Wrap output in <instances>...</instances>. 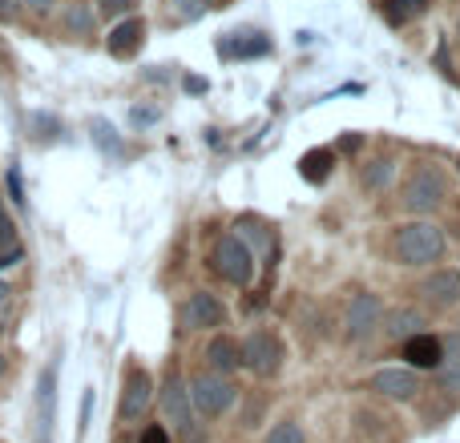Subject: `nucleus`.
<instances>
[{
  "instance_id": "f257e3e1",
  "label": "nucleus",
  "mask_w": 460,
  "mask_h": 443,
  "mask_svg": "<svg viewBox=\"0 0 460 443\" xmlns=\"http://www.w3.org/2000/svg\"><path fill=\"white\" fill-rule=\"evenodd\" d=\"M445 230L429 218H416V222H404L392 238V250H396V262L400 266H432V262L445 258Z\"/></svg>"
},
{
  "instance_id": "f03ea898",
  "label": "nucleus",
  "mask_w": 460,
  "mask_h": 443,
  "mask_svg": "<svg viewBox=\"0 0 460 443\" xmlns=\"http://www.w3.org/2000/svg\"><path fill=\"white\" fill-rule=\"evenodd\" d=\"M158 407H162V420H166L170 428H174L186 443L199 439V423H194L190 387H186V379H182V371H178V367H170L166 379H162V387H158Z\"/></svg>"
},
{
  "instance_id": "7ed1b4c3",
  "label": "nucleus",
  "mask_w": 460,
  "mask_h": 443,
  "mask_svg": "<svg viewBox=\"0 0 460 443\" xmlns=\"http://www.w3.org/2000/svg\"><path fill=\"white\" fill-rule=\"evenodd\" d=\"M400 198H404V206L412 210V214H420V218L424 214H437V210L448 202V178H445V169L420 161V166L408 174Z\"/></svg>"
},
{
  "instance_id": "20e7f679",
  "label": "nucleus",
  "mask_w": 460,
  "mask_h": 443,
  "mask_svg": "<svg viewBox=\"0 0 460 443\" xmlns=\"http://www.w3.org/2000/svg\"><path fill=\"white\" fill-rule=\"evenodd\" d=\"M186 387H190L194 415H202V420H218V415H226L238 399V387L230 383V375H218V371H210V367L199 371V375H190Z\"/></svg>"
},
{
  "instance_id": "39448f33",
  "label": "nucleus",
  "mask_w": 460,
  "mask_h": 443,
  "mask_svg": "<svg viewBox=\"0 0 460 443\" xmlns=\"http://www.w3.org/2000/svg\"><path fill=\"white\" fill-rule=\"evenodd\" d=\"M210 266L215 274L230 286H251L254 282V254L251 246L243 242V234H223L210 250Z\"/></svg>"
},
{
  "instance_id": "423d86ee",
  "label": "nucleus",
  "mask_w": 460,
  "mask_h": 443,
  "mask_svg": "<svg viewBox=\"0 0 460 443\" xmlns=\"http://www.w3.org/2000/svg\"><path fill=\"white\" fill-rule=\"evenodd\" d=\"M238 347H243V367L254 371L259 379H270V375L283 367V343L270 331H251Z\"/></svg>"
},
{
  "instance_id": "0eeeda50",
  "label": "nucleus",
  "mask_w": 460,
  "mask_h": 443,
  "mask_svg": "<svg viewBox=\"0 0 460 443\" xmlns=\"http://www.w3.org/2000/svg\"><path fill=\"white\" fill-rule=\"evenodd\" d=\"M380 318H384V302H380V294H372V291H359L356 299L348 302V318H343V326H348V343H364L367 334L380 326Z\"/></svg>"
},
{
  "instance_id": "6e6552de",
  "label": "nucleus",
  "mask_w": 460,
  "mask_h": 443,
  "mask_svg": "<svg viewBox=\"0 0 460 443\" xmlns=\"http://www.w3.org/2000/svg\"><path fill=\"white\" fill-rule=\"evenodd\" d=\"M416 294H420V302L432 310L460 307V270H432L429 278L416 282Z\"/></svg>"
},
{
  "instance_id": "1a4fd4ad",
  "label": "nucleus",
  "mask_w": 460,
  "mask_h": 443,
  "mask_svg": "<svg viewBox=\"0 0 460 443\" xmlns=\"http://www.w3.org/2000/svg\"><path fill=\"white\" fill-rule=\"evenodd\" d=\"M154 379H150V371H142V367H129V375H126V387H121V407H118V415L126 423H134V420H142L146 412H150V404H154Z\"/></svg>"
},
{
  "instance_id": "9d476101",
  "label": "nucleus",
  "mask_w": 460,
  "mask_h": 443,
  "mask_svg": "<svg viewBox=\"0 0 460 443\" xmlns=\"http://www.w3.org/2000/svg\"><path fill=\"white\" fill-rule=\"evenodd\" d=\"M367 387L384 399H400V404H408V399L420 395V375H416L412 367H384V371H376L372 379H367Z\"/></svg>"
},
{
  "instance_id": "9b49d317",
  "label": "nucleus",
  "mask_w": 460,
  "mask_h": 443,
  "mask_svg": "<svg viewBox=\"0 0 460 443\" xmlns=\"http://www.w3.org/2000/svg\"><path fill=\"white\" fill-rule=\"evenodd\" d=\"M226 323V307L210 291H194L182 307V326L186 331H215Z\"/></svg>"
},
{
  "instance_id": "f8f14e48",
  "label": "nucleus",
  "mask_w": 460,
  "mask_h": 443,
  "mask_svg": "<svg viewBox=\"0 0 460 443\" xmlns=\"http://www.w3.org/2000/svg\"><path fill=\"white\" fill-rule=\"evenodd\" d=\"M142 45H146V21L142 16H121V21L110 29V37H105V48H110L113 61H129V56H137Z\"/></svg>"
},
{
  "instance_id": "ddd939ff",
  "label": "nucleus",
  "mask_w": 460,
  "mask_h": 443,
  "mask_svg": "<svg viewBox=\"0 0 460 443\" xmlns=\"http://www.w3.org/2000/svg\"><path fill=\"white\" fill-rule=\"evenodd\" d=\"M404 359L412 371H437L440 363H445V339H437V334L420 331L412 334V339H404Z\"/></svg>"
},
{
  "instance_id": "4468645a",
  "label": "nucleus",
  "mask_w": 460,
  "mask_h": 443,
  "mask_svg": "<svg viewBox=\"0 0 460 443\" xmlns=\"http://www.w3.org/2000/svg\"><path fill=\"white\" fill-rule=\"evenodd\" d=\"M53 407H57V371L45 367L37 379V443H49V436H53Z\"/></svg>"
},
{
  "instance_id": "2eb2a0df",
  "label": "nucleus",
  "mask_w": 460,
  "mask_h": 443,
  "mask_svg": "<svg viewBox=\"0 0 460 443\" xmlns=\"http://www.w3.org/2000/svg\"><path fill=\"white\" fill-rule=\"evenodd\" d=\"M207 367L218 375H234L238 367H243V347H238L230 334H215V339L207 343Z\"/></svg>"
},
{
  "instance_id": "dca6fc26",
  "label": "nucleus",
  "mask_w": 460,
  "mask_h": 443,
  "mask_svg": "<svg viewBox=\"0 0 460 443\" xmlns=\"http://www.w3.org/2000/svg\"><path fill=\"white\" fill-rule=\"evenodd\" d=\"M61 29L69 32V37H93L97 29V13L89 0H69V4L61 8Z\"/></svg>"
},
{
  "instance_id": "f3484780",
  "label": "nucleus",
  "mask_w": 460,
  "mask_h": 443,
  "mask_svg": "<svg viewBox=\"0 0 460 443\" xmlns=\"http://www.w3.org/2000/svg\"><path fill=\"white\" fill-rule=\"evenodd\" d=\"M218 48L226 56H262V53H270V40L259 37V32H230V40H223Z\"/></svg>"
},
{
  "instance_id": "a211bd4d",
  "label": "nucleus",
  "mask_w": 460,
  "mask_h": 443,
  "mask_svg": "<svg viewBox=\"0 0 460 443\" xmlns=\"http://www.w3.org/2000/svg\"><path fill=\"white\" fill-rule=\"evenodd\" d=\"M332 166H335V150H311V153H303L299 158V174L307 178V182H327V174H332Z\"/></svg>"
},
{
  "instance_id": "6ab92c4d",
  "label": "nucleus",
  "mask_w": 460,
  "mask_h": 443,
  "mask_svg": "<svg viewBox=\"0 0 460 443\" xmlns=\"http://www.w3.org/2000/svg\"><path fill=\"white\" fill-rule=\"evenodd\" d=\"M420 326H429V318L420 315V310H396V315L388 318V334L392 339H412V334H420Z\"/></svg>"
},
{
  "instance_id": "aec40b11",
  "label": "nucleus",
  "mask_w": 460,
  "mask_h": 443,
  "mask_svg": "<svg viewBox=\"0 0 460 443\" xmlns=\"http://www.w3.org/2000/svg\"><path fill=\"white\" fill-rule=\"evenodd\" d=\"M262 443H307L303 439V428L295 420H283V423H275V428L267 431V439Z\"/></svg>"
},
{
  "instance_id": "412c9836",
  "label": "nucleus",
  "mask_w": 460,
  "mask_h": 443,
  "mask_svg": "<svg viewBox=\"0 0 460 443\" xmlns=\"http://www.w3.org/2000/svg\"><path fill=\"white\" fill-rule=\"evenodd\" d=\"M437 383L448 391V395H460V363H456V359H453V363L445 359V363L437 367Z\"/></svg>"
},
{
  "instance_id": "4be33fe9",
  "label": "nucleus",
  "mask_w": 460,
  "mask_h": 443,
  "mask_svg": "<svg viewBox=\"0 0 460 443\" xmlns=\"http://www.w3.org/2000/svg\"><path fill=\"white\" fill-rule=\"evenodd\" d=\"M392 174H396V161H392V158H380V161H372V169L364 174V182L372 186V190H380V186L388 182Z\"/></svg>"
},
{
  "instance_id": "5701e85b",
  "label": "nucleus",
  "mask_w": 460,
  "mask_h": 443,
  "mask_svg": "<svg viewBox=\"0 0 460 443\" xmlns=\"http://www.w3.org/2000/svg\"><path fill=\"white\" fill-rule=\"evenodd\" d=\"M137 0H97V16H110V21H121V16L134 13Z\"/></svg>"
},
{
  "instance_id": "b1692460",
  "label": "nucleus",
  "mask_w": 460,
  "mask_h": 443,
  "mask_svg": "<svg viewBox=\"0 0 460 443\" xmlns=\"http://www.w3.org/2000/svg\"><path fill=\"white\" fill-rule=\"evenodd\" d=\"M392 16H396V21H408V16H416V13H424V8H429V0H392Z\"/></svg>"
},
{
  "instance_id": "393cba45",
  "label": "nucleus",
  "mask_w": 460,
  "mask_h": 443,
  "mask_svg": "<svg viewBox=\"0 0 460 443\" xmlns=\"http://www.w3.org/2000/svg\"><path fill=\"white\" fill-rule=\"evenodd\" d=\"M57 8V0H21V13L29 16H49Z\"/></svg>"
},
{
  "instance_id": "a878e982",
  "label": "nucleus",
  "mask_w": 460,
  "mask_h": 443,
  "mask_svg": "<svg viewBox=\"0 0 460 443\" xmlns=\"http://www.w3.org/2000/svg\"><path fill=\"white\" fill-rule=\"evenodd\" d=\"M21 21V0H0V24Z\"/></svg>"
},
{
  "instance_id": "bb28decb",
  "label": "nucleus",
  "mask_w": 460,
  "mask_h": 443,
  "mask_svg": "<svg viewBox=\"0 0 460 443\" xmlns=\"http://www.w3.org/2000/svg\"><path fill=\"white\" fill-rule=\"evenodd\" d=\"M24 258V250H21V242L16 246H8V250H0V274H4V270H13L16 262Z\"/></svg>"
},
{
  "instance_id": "cd10ccee",
  "label": "nucleus",
  "mask_w": 460,
  "mask_h": 443,
  "mask_svg": "<svg viewBox=\"0 0 460 443\" xmlns=\"http://www.w3.org/2000/svg\"><path fill=\"white\" fill-rule=\"evenodd\" d=\"M137 443H170V431L162 428V423H150V428L142 431V439H137Z\"/></svg>"
},
{
  "instance_id": "c85d7f7f",
  "label": "nucleus",
  "mask_w": 460,
  "mask_h": 443,
  "mask_svg": "<svg viewBox=\"0 0 460 443\" xmlns=\"http://www.w3.org/2000/svg\"><path fill=\"white\" fill-rule=\"evenodd\" d=\"M8 194H13L16 206H24V186H21V174H16V169H8Z\"/></svg>"
},
{
  "instance_id": "c756f323",
  "label": "nucleus",
  "mask_w": 460,
  "mask_h": 443,
  "mask_svg": "<svg viewBox=\"0 0 460 443\" xmlns=\"http://www.w3.org/2000/svg\"><path fill=\"white\" fill-rule=\"evenodd\" d=\"M89 407H93V391H85V399H81V423H77V436H85V423H89Z\"/></svg>"
},
{
  "instance_id": "7c9ffc66",
  "label": "nucleus",
  "mask_w": 460,
  "mask_h": 443,
  "mask_svg": "<svg viewBox=\"0 0 460 443\" xmlns=\"http://www.w3.org/2000/svg\"><path fill=\"white\" fill-rule=\"evenodd\" d=\"M445 351H448V355H453L456 363H460V331H453V334L445 339Z\"/></svg>"
},
{
  "instance_id": "2f4dec72",
  "label": "nucleus",
  "mask_w": 460,
  "mask_h": 443,
  "mask_svg": "<svg viewBox=\"0 0 460 443\" xmlns=\"http://www.w3.org/2000/svg\"><path fill=\"white\" fill-rule=\"evenodd\" d=\"M150 121H158L154 109H134V126H150Z\"/></svg>"
},
{
  "instance_id": "473e14b6",
  "label": "nucleus",
  "mask_w": 460,
  "mask_h": 443,
  "mask_svg": "<svg viewBox=\"0 0 460 443\" xmlns=\"http://www.w3.org/2000/svg\"><path fill=\"white\" fill-rule=\"evenodd\" d=\"M8 294H13V286H8L4 278H0V307H4V302H8Z\"/></svg>"
},
{
  "instance_id": "72a5a7b5",
  "label": "nucleus",
  "mask_w": 460,
  "mask_h": 443,
  "mask_svg": "<svg viewBox=\"0 0 460 443\" xmlns=\"http://www.w3.org/2000/svg\"><path fill=\"white\" fill-rule=\"evenodd\" d=\"M0 375H4V355H0Z\"/></svg>"
},
{
  "instance_id": "f704fd0d",
  "label": "nucleus",
  "mask_w": 460,
  "mask_h": 443,
  "mask_svg": "<svg viewBox=\"0 0 460 443\" xmlns=\"http://www.w3.org/2000/svg\"><path fill=\"white\" fill-rule=\"evenodd\" d=\"M456 32H460V21H456Z\"/></svg>"
}]
</instances>
